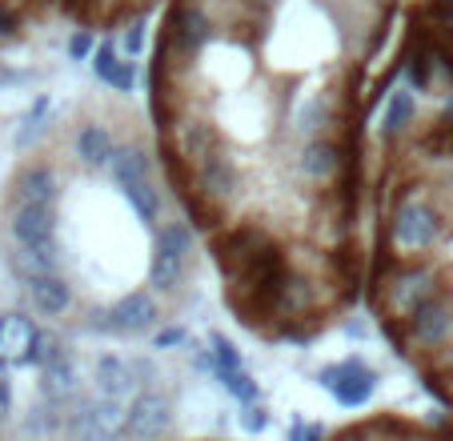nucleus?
<instances>
[{
    "instance_id": "obj_2",
    "label": "nucleus",
    "mask_w": 453,
    "mask_h": 441,
    "mask_svg": "<svg viewBox=\"0 0 453 441\" xmlns=\"http://www.w3.org/2000/svg\"><path fill=\"white\" fill-rule=\"evenodd\" d=\"M317 441H453V422L445 414L381 406L369 414H353L326 429Z\"/></svg>"
},
{
    "instance_id": "obj_5",
    "label": "nucleus",
    "mask_w": 453,
    "mask_h": 441,
    "mask_svg": "<svg viewBox=\"0 0 453 441\" xmlns=\"http://www.w3.org/2000/svg\"><path fill=\"white\" fill-rule=\"evenodd\" d=\"M145 41H149L145 17H133L125 28H120V52H125V57H141V52H145Z\"/></svg>"
},
{
    "instance_id": "obj_7",
    "label": "nucleus",
    "mask_w": 453,
    "mask_h": 441,
    "mask_svg": "<svg viewBox=\"0 0 453 441\" xmlns=\"http://www.w3.org/2000/svg\"><path fill=\"white\" fill-rule=\"evenodd\" d=\"M96 52V36L88 33V28H77V33L69 36V57L73 60H93Z\"/></svg>"
},
{
    "instance_id": "obj_8",
    "label": "nucleus",
    "mask_w": 453,
    "mask_h": 441,
    "mask_svg": "<svg viewBox=\"0 0 453 441\" xmlns=\"http://www.w3.org/2000/svg\"><path fill=\"white\" fill-rule=\"evenodd\" d=\"M17 33V12L9 4H0V36H12Z\"/></svg>"
},
{
    "instance_id": "obj_6",
    "label": "nucleus",
    "mask_w": 453,
    "mask_h": 441,
    "mask_svg": "<svg viewBox=\"0 0 453 441\" xmlns=\"http://www.w3.org/2000/svg\"><path fill=\"white\" fill-rule=\"evenodd\" d=\"M241 4H245V12L257 25H265L269 17H277V12L285 9V0H241ZM257 36H261V28H257Z\"/></svg>"
},
{
    "instance_id": "obj_10",
    "label": "nucleus",
    "mask_w": 453,
    "mask_h": 441,
    "mask_svg": "<svg viewBox=\"0 0 453 441\" xmlns=\"http://www.w3.org/2000/svg\"><path fill=\"white\" fill-rule=\"evenodd\" d=\"M437 17L445 28H453V0H437Z\"/></svg>"
},
{
    "instance_id": "obj_4",
    "label": "nucleus",
    "mask_w": 453,
    "mask_h": 441,
    "mask_svg": "<svg viewBox=\"0 0 453 441\" xmlns=\"http://www.w3.org/2000/svg\"><path fill=\"white\" fill-rule=\"evenodd\" d=\"M421 93H413L410 85H397L385 93V109H381V141H397V136L413 133L418 128V104Z\"/></svg>"
},
{
    "instance_id": "obj_3",
    "label": "nucleus",
    "mask_w": 453,
    "mask_h": 441,
    "mask_svg": "<svg viewBox=\"0 0 453 441\" xmlns=\"http://www.w3.org/2000/svg\"><path fill=\"white\" fill-rule=\"evenodd\" d=\"M88 65H93L96 81H104L112 93H133L137 89V65H133V57L120 52L117 41H96V52Z\"/></svg>"
},
{
    "instance_id": "obj_9",
    "label": "nucleus",
    "mask_w": 453,
    "mask_h": 441,
    "mask_svg": "<svg viewBox=\"0 0 453 441\" xmlns=\"http://www.w3.org/2000/svg\"><path fill=\"white\" fill-rule=\"evenodd\" d=\"M28 73H17V68H0V85H25Z\"/></svg>"
},
{
    "instance_id": "obj_1",
    "label": "nucleus",
    "mask_w": 453,
    "mask_h": 441,
    "mask_svg": "<svg viewBox=\"0 0 453 441\" xmlns=\"http://www.w3.org/2000/svg\"><path fill=\"white\" fill-rule=\"evenodd\" d=\"M381 149L365 306L381 341L453 422V117Z\"/></svg>"
}]
</instances>
